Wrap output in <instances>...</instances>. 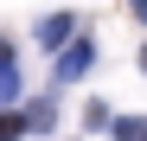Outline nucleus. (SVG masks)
I'll return each mask as SVG.
<instances>
[{"mask_svg":"<svg viewBox=\"0 0 147 141\" xmlns=\"http://www.w3.org/2000/svg\"><path fill=\"white\" fill-rule=\"evenodd\" d=\"M141 77H147V52H141Z\"/></svg>","mask_w":147,"mask_h":141,"instance_id":"obj_9","label":"nucleus"},{"mask_svg":"<svg viewBox=\"0 0 147 141\" xmlns=\"http://www.w3.org/2000/svg\"><path fill=\"white\" fill-rule=\"evenodd\" d=\"M19 135H26V115L7 109V115H0V141H19Z\"/></svg>","mask_w":147,"mask_h":141,"instance_id":"obj_6","label":"nucleus"},{"mask_svg":"<svg viewBox=\"0 0 147 141\" xmlns=\"http://www.w3.org/2000/svg\"><path fill=\"white\" fill-rule=\"evenodd\" d=\"M90 64H96V45H90V39H70L64 52H58V64H51V70H58V83H77Z\"/></svg>","mask_w":147,"mask_h":141,"instance_id":"obj_1","label":"nucleus"},{"mask_svg":"<svg viewBox=\"0 0 147 141\" xmlns=\"http://www.w3.org/2000/svg\"><path fill=\"white\" fill-rule=\"evenodd\" d=\"M115 141H147V115H115Z\"/></svg>","mask_w":147,"mask_h":141,"instance_id":"obj_4","label":"nucleus"},{"mask_svg":"<svg viewBox=\"0 0 147 141\" xmlns=\"http://www.w3.org/2000/svg\"><path fill=\"white\" fill-rule=\"evenodd\" d=\"M128 7H134V13H141V19H147V0H128Z\"/></svg>","mask_w":147,"mask_h":141,"instance_id":"obj_8","label":"nucleus"},{"mask_svg":"<svg viewBox=\"0 0 147 141\" xmlns=\"http://www.w3.org/2000/svg\"><path fill=\"white\" fill-rule=\"evenodd\" d=\"M83 128H115V115H109V103H90V109H83Z\"/></svg>","mask_w":147,"mask_h":141,"instance_id":"obj_7","label":"nucleus"},{"mask_svg":"<svg viewBox=\"0 0 147 141\" xmlns=\"http://www.w3.org/2000/svg\"><path fill=\"white\" fill-rule=\"evenodd\" d=\"M32 32H38V45H45V52H64V45L77 39V13H45Z\"/></svg>","mask_w":147,"mask_h":141,"instance_id":"obj_2","label":"nucleus"},{"mask_svg":"<svg viewBox=\"0 0 147 141\" xmlns=\"http://www.w3.org/2000/svg\"><path fill=\"white\" fill-rule=\"evenodd\" d=\"M0 103H19V52L0 45Z\"/></svg>","mask_w":147,"mask_h":141,"instance_id":"obj_3","label":"nucleus"},{"mask_svg":"<svg viewBox=\"0 0 147 141\" xmlns=\"http://www.w3.org/2000/svg\"><path fill=\"white\" fill-rule=\"evenodd\" d=\"M51 122H58V109H51V96H45V103H32V109H26V128H51Z\"/></svg>","mask_w":147,"mask_h":141,"instance_id":"obj_5","label":"nucleus"}]
</instances>
